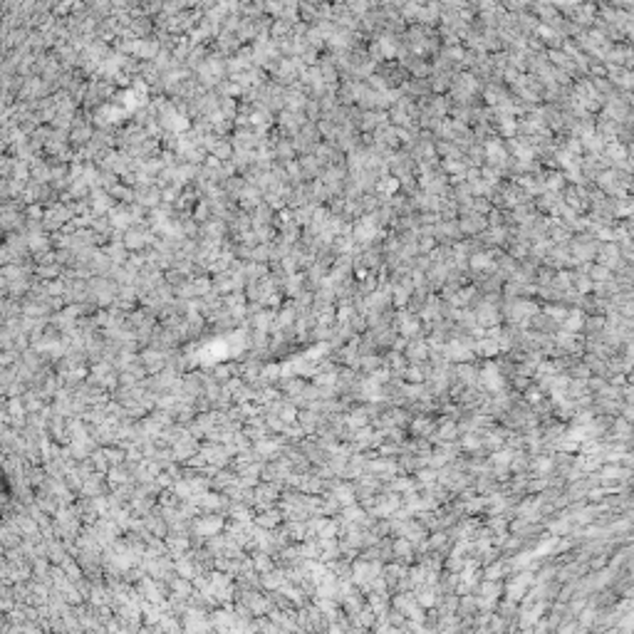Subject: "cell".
Segmentation results:
<instances>
[{
  "label": "cell",
  "instance_id": "6da1fadb",
  "mask_svg": "<svg viewBox=\"0 0 634 634\" xmlns=\"http://www.w3.org/2000/svg\"><path fill=\"white\" fill-rule=\"evenodd\" d=\"M374 577H381V567L377 562H354V567H352V582H357V585H362V587H367Z\"/></svg>",
  "mask_w": 634,
  "mask_h": 634
},
{
  "label": "cell",
  "instance_id": "7a4b0ae2",
  "mask_svg": "<svg viewBox=\"0 0 634 634\" xmlns=\"http://www.w3.org/2000/svg\"><path fill=\"white\" fill-rule=\"evenodd\" d=\"M533 585V575L530 572H520V575H515L510 582H508V602H518V599H523V594L525 590Z\"/></svg>",
  "mask_w": 634,
  "mask_h": 634
},
{
  "label": "cell",
  "instance_id": "3957f363",
  "mask_svg": "<svg viewBox=\"0 0 634 634\" xmlns=\"http://www.w3.org/2000/svg\"><path fill=\"white\" fill-rule=\"evenodd\" d=\"M481 384L488 389V391H501L503 389V374H501V369L496 367V364H486L483 367V372H481Z\"/></svg>",
  "mask_w": 634,
  "mask_h": 634
},
{
  "label": "cell",
  "instance_id": "277c9868",
  "mask_svg": "<svg viewBox=\"0 0 634 634\" xmlns=\"http://www.w3.org/2000/svg\"><path fill=\"white\" fill-rule=\"evenodd\" d=\"M332 498L337 501V506H349V503L357 501V491H354L352 486H347V483H339V486H335V491H332Z\"/></svg>",
  "mask_w": 634,
  "mask_h": 634
},
{
  "label": "cell",
  "instance_id": "5b68a950",
  "mask_svg": "<svg viewBox=\"0 0 634 634\" xmlns=\"http://www.w3.org/2000/svg\"><path fill=\"white\" fill-rule=\"evenodd\" d=\"M312 530H317L320 540L322 538H335L337 535V523L327 520V518H317V520H312Z\"/></svg>",
  "mask_w": 634,
  "mask_h": 634
},
{
  "label": "cell",
  "instance_id": "8992f818",
  "mask_svg": "<svg viewBox=\"0 0 634 634\" xmlns=\"http://www.w3.org/2000/svg\"><path fill=\"white\" fill-rule=\"evenodd\" d=\"M362 399H367V401H381V399H384L381 384H377L374 379H367L362 384Z\"/></svg>",
  "mask_w": 634,
  "mask_h": 634
},
{
  "label": "cell",
  "instance_id": "52a82bcc",
  "mask_svg": "<svg viewBox=\"0 0 634 634\" xmlns=\"http://www.w3.org/2000/svg\"><path fill=\"white\" fill-rule=\"evenodd\" d=\"M396 330L401 332V335H416L419 332V320L416 317H411V315H401L399 320H396Z\"/></svg>",
  "mask_w": 634,
  "mask_h": 634
},
{
  "label": "cell",
  "instance_id": "ba28073f",
  "mask_svg": "<svg viewBox=\"0 0 634 634\" xmlns=\"http://www.w3.org/2000/svg\"><path fill=\"white\" fill-rule=\"evenodd\" d=\"M498 339H493V337H481L478 342H476V352L478 354H483V357H493V354H498Z\"/></svg>",
  "mask_w": 634,
  "mask_h": 634
},
{
  "label": "cell",
  "instance_id": "9c48e42d",
  "mask_svg": "<svg viewBox=\"0 0 634 634\" xmlns=\"http://www.w3.org/2000/svg\"><path fill=\"white\" fill-rule=\"evenodd\" d=\"M439 481H441L444 486H449L451 491H461V488L466 486V476H464V473H454V471H449V473L439 476Z\"/></svg>",
  "mask_w": 634,
  "mask_h": 634
},
{
  "label": "cell",
  "instance_id": "30bf717a",
  "mask_svg": "<svg viewBox=\"0 0 634 634\" xmlns=\"http://www.w3.org/2000/svg\"><path fill=\"white\" fill-rule=\"evenodd\" d=\"M414 597H416V602H419L421 607H434V604L439 602V594H436V590H434L431 585H424Z\"/></svg>",
  "mask_w": 634,
  "mask_h": 634
},
{
  "label": "cell",
  "instance_id": "8fae6325",
  "mask_svg": "<svg viewBox=\"0 0 634 634\" xmlns=\"http://www.w3.org/2000/svg\"><path fill=\"white\" fill-rule=\"evenodd\" d=\"M476 325L478 327H493V325H498V312L493 307H483L478 312V317H476Z\"/></svg>",
  "mask_w": 634,
  "mask_h": 634
},
{
  "label": "cell",
  "instance_id": "7c38bea8",
  "mask_svg": "<svg viewBox=\"0 0 634 634\" xmlns=\"http://www.w3.org/2000/svg\"><path fill=\"white\" fill-rule=\"evenodd\" d=\"M557 548H560V535H550L548 540L538 543V548L533 550V552H535V557H545L550 552H555Z\"/></svg>",
  "mask_w": 634,
  "mask_h": 634
},
{
  "label": "cell",
  "instance_id": "4fadbf2b",
  "mask_svg": "<svg viewBox=\"0 0 634 634\" xmlns=\"http://www.w3.org/2000/svg\"><path fill=\"white\" fill-rule=\"evenodd\" d=\"M426 354H429V344H426L424 339H419V342H411V344H409V349H406V357H409L411 362H421Z\"/></svg>",
  "mask_w": 634,
  "mask_h": 634
},
{
  "label": "cell",
  "instance_id": "5bb4252c",
  "mask_svg": "<svg viewBox=\"0 0 634 634\" xmlns=\"http://www.w3.org/2000/svg\"><path fill=\"white\" fill-rule=\"evenodd\" d=\"M562 322H565V332H577L585 325V315L582 312H570V315H565Z\"/></svg>",
  "mask_w": 634,
  "mask_h": 634
},
{
  "label": "cell",
  "instance_id": "9a60e30c",
  "mask_svg": "<svg viewBox=\"0 0 634 634\" xmlns=\"http://www.w3.org/2000/svg\"><path fill=\"white\" fill-rule=\"evenodd\" d=\"M344 520L347 523H367V513L359 506L349 503V506H344Z\"/></svg>",
  "mask_w": 634,
  "mask_h": 634
},
{
  "label": "cell",
  "instance_id": "2e32d148",
  "mask_svg": "<svg viewBox=\"0 0 634 634\" xmlns=\"http://www.w3.org/2000/svg\"><path fill=\"white\" fill-rule=\"evenodd\" d=\"M394 555L401 557V560H409V557L414 555V543H409L406 538H396V543H394Z\"/></svg>",
  "mask_w": 634,
  "mask_h": 634
},
{
  "label": "cell",
  "instance_id": "e0dca14e",
  "mask_svg": "<svg viewBox=\"0 0 634 634\" xmlns=\"http://www.w3.org/2000/svg\"><path fill=\"white\" fill-rule=\"evenodd\" d=\"M518 513H520L523 520H535L538 513H540V503H538V501H525L523 506L518 508Z\"/></svg>",
  "mask_w": 634,
  "mask_h": 634
},
{
  "label": "cell",
  "instance_id": "ac0fdd59",
  "mask_svg": "<svg viewBox=\"0 0 634 634\" xmlns=\"http://www.w3.org/2000/svg\"><path fill=\"white\" fill-rule=\"evenodd\" d=\"M533 560H535V552H520V555H515V557L508 562V567H513V570H523V567H528Z\"/></svg>",
  "mask_w": 634,
  "mask_h": 634
},
{
  "label": "cell",
  "instance_id": "d6986e66",
  "mask_svg": "<svg viewBox=\"0 0 634 634\" xmlns=\"http://www.w3.org/2000/svg\"><path fill=\"white\" fill-rule=\"evenodd\" d=\"M404 572H406V570H404L401 565H389V567L384 570V575H386V577H384V582H386V585H394V582L404 580Z\"/></svg>",
  "mask_w": 634,
  "mask_h": 634
},
{
  "label": "cell",
  "instance_id": "ffe728a7",
  "mask_svg": "<svg viewBox=\"0 0 634 634\" xmlns=\"http://www.w3.org/2000/svg\"><path fill=\"white\" fill-rule=\"evenodd\" d=\"M456 436V424L454 421H444L439 426V431H436V436L434 439H441V441H451Z\"/></svg>",
  "mask_w": 634,
  "mask_h": 634
},
{
  "label": "cell",
  "instance_id": "44dd1931",
  "mask_svg": "<svg viewBox=\"0 0 634 634\" xmlns=\"http://www.w3.org/2000/svg\"><path fill=\"white\" fill-rule=\"evenodd\" d=\"M506 570H508V562H493V565L486 567V580H501Z\"/></svg>",
  "mask_w": 634,
  "mask_h": 634
},
{
  "label": "cell",
  "instance_id": "7402d4cb",
  "mask_svg": "<svg viewBox=\"0 0 634 634\" xmlns=\"http://www.w3.org/2000/svg\"><path fill=\"white\" fill-rule=\"evenodd\" d=\"M344 424L349 426V429H359V426H367V411H352L347 419H344Z\"/></svg>",
  "mask_w": 634,
  "mask_h": 634
},
{
  "label": "cell",
  "instance_id": "603a6c76",
  "mask_svg": "<svg viewBox=\"0 0 634 634\" xmlns=\"http://www.w3.org/2000/svg\"><path fill=\"white\" fill-rule=\"evenodd\" d=\"M431 429H434V421H431V419H426V416H419L416 421L411 424V431H414L416 436H426Z\"/></svg>",
  "mask_w": 634,
  "mask_h": 634
},
{
  "label": "cell",
  "instance_id": "cb8c5ba5",
  "mask_svg": "<svg viewBox=\"0 0 634 634\" xmlns=\"http://www.w3.org/2000/svg\"><path fill=\"white\" fill-rule=\"evenodd\" d=\"M513 456H515V454H513V451H508V449H506V451H496V454H493V459H491V464L498 466V468H506V466H510Z\"/></svg>",
  "mask_w": 634,
  "mask_h": 634
},
{
  "label": "cell",
  "instance_id": "d4e9b609",
  "mask_svg": "<svg viewBox=\"0 0 634 634\" xmlns=\"http://www.w3.org/2000/svg\"><path fill=\"white\" fill-rule=\"evenodd\" d=\"M372 471H377L379 476L389 478V476L396 471V464H391V461H377V464H372Z\"/></svg>",
  "mask_w": 634,
  "mask_h": 634
},
{
  "label": "cell",
  "instance_id": "484cf974",
  "mask_svg": "<svg viewBox=\"0 0 634 634\" xmlns=\"http://www.w3.org/2000/svg\"><path fill=\"white\" fill-rule=\"evenodd\" d=\"M555 342H557L560 347L570 349V352H575V349H577V342H575V337H572V332H562V335H557Z\"/></svg>",
  "mask_w": 634,
  "mask_h": 634
},
{
  "label": "cell",
  "instance_id": "4316f807",
  "mask_svg": "<svg viewBox=\"0 0 634 634\" xmlns=\"http://www.w3.org/2000/svg\"><path fill=\"white\" fill-rule=\"evenodd\" d=\"M570 518H562V520H557V523H550V533L552 535H565L567 530H570Z\"/></svg>",
  "mask_w": 634,
  "mask_h": 634
},
{
  "label": "cell",
  "instance_id": "83f0119b",
  "mask_svg": "<svg viewBox=\"0 0 634 634\" xmlns=\"http://www.w3.org/2000/svg\"><path fill=\"white\" fill-rule=\"evenodd\" d=\"M533 466H535V471H538V473H543V476H545V473H550V471H552L555 461H552V459H548V456H540V459H535V464H533Z\"/></svg>",
  "mask_w": 634,
  "mask_h": 634
},
{
  "label": "cell",
  "instance_id": "f1b7e54d",
  "mask_svg": "<svg viewBox=\"0 0 634 634\" xmlns=\"http://www.w3.org/2000/svg\"><path fill=\"white\" fill-rule=\"evenodd\" d=\"M391 488H394V491H401V493H409V491H414V483H411V478H394V481H391Z\"/></svg>",
  "mask_w": 634,
  "mask_h": 634
},
{
  "label": "cell",
  "instance_id": "f546056e",
  "mask_svg": "<svg viewBox=\"0 0 634 634\" xmlns=\"http://www.w3.org/2000/svg\"><path fill=\"white\" fill-rule=\"evenodd\" d=\"M416 476H419V481H421V483H426V486H431V483H436V481H439V473H436V468H424V471H419Z\"/></svg>",
  "mask_w": 634,
  "mask_h": 634
},
{
  "label": "cell",
  "instance_id": "4dcf8cb0",
  "mask_svg": "<svg viewBox=\"0 0 634 634\" xmlns=\"http://www.w3.org/2000/svg\"><path fill=\"white\" fill-rule=\"evenodd\" d=\"M459 374H461V379L466 384H476V372H473V367H468V364H459Z\"/></svg>",
  "mask_w": 634,
  "mask_h": 634
},
{
  "label": "cell",
  "instance_id": "1f68e13d",
  "mask_svg": "<svg viewBox=\"0 0 634 634\" xmlns=\"http://www.w3.org/2000/svg\"><path fill=\"white\" fill-rule=\"evenodd\" d=\"M389 377H391V372H389L386 367H381V369H374V372H372V379L377 381V384H384V381H389Z\"/></svg>",
  "mask_w": 634,
  "mask_h": 634
},
{
  "label": "cell",
  "instance_id": "d6a6232c",
  "mask_svg": "<svg viewBox=\"0 0 634 634\" xmlns=\"http://www.w3.org/2000/svg\"><path fill=\"white\" fill-rule=\"evenodd\" d=\"M481 508H486V498H471V501H466V510H481Z\"/></svg>",
  "mask_w": 634,
  "mask_h": 634
},
{
  "label": "cell",
  "instance_id": "836d02e7",
  "mask_svg": "<svg viewBox=\"0 0 634 634\" xmlns=\"http://www.w3.org/2000/svg\"><path fill=\"white\" fill-rule=\"evenodd\" d=\"M406 379H409V381H416V384H419V381L424 379V369H421V367H411V369L406 372Z\"/></svg>",
  "mask_w": 634,
  "mask_h": 634
},
{
  "label": "cell",
  "instance_id": "e575fe53",
  "mask_svg": "<svg viewBox=\"0 0 634 634\" xmlns=\"http://www.w3.org/2000/svg\"><path fill=\"white\" fill-rule=\"evenodd\" d=\"M464 446H466V449H478V446H481L478 434H468V436L464 439Z\"/></svg>",
  "mask_w": 634,
  "mask_h": 634
},
{
  "label": "cell",
  "instance_id": "d590c367",
  "mask_svg": "<svg viewBox=\"0 0 634 634\" xmlns=\"http://www.w3.org/2000/svg\"><path fill=\"white\" fill-rule=\"evenodd\" d=\"M486 444H488L491 449H501V444H503V434H491V436L486 439Z\"/></svg>",
  "mask_w": 634,
  "mask_h": 634
},
{
  "label": "cell",
  "instance_id": "8d00e7d4",
  "mask_svg": "<svg viewBox=\"0 0 634 634\" xmlns=\"http://www.w3.org/2000/svg\"><path fill=\"white\" fill-rule=\"evenodd\" d=\"M548 315H550V317H552V320H557V322H562V320H565V315H567V312H565V310H562V307H550V310H548Z\"/></svg>",
  "mask_w": 634,
  "mask_h": 634
},
{
  "label": "cell",
  "instance_id": "74e56055",
  "mask_svg": "<svg viewBox=\"0 0 634 634\" xmlns=\"http://www.w3.org/2000/svg\"><path fill=\"white\" fill-rule=\"evenodd\" d=\"M444 543H446V535H441V533H436V535L429 538V545H431V548H441Z\"/></svg>",
  "mask_w": 634,
  "mask_h": 634
},
{
  "label": "cell",
  "instance_id": "f35d334b",
  "mask_svg": "<svg viewBox=\"0 0 634 634\" xmlns=\"http://www.w3.org/2000/svg\"><path fill=\"white\" fill-rule=\"evenodd\" d=\"M540 396H543V394H540V389H528V401H530V404H538V401H540Z\"/></svg>",
  "mask_w": 634,
  "mask_h": 634
},
{
  "label": "cell",
  "instance_id": "ab89813d",
  "mask_svg": "<svg viewBox=\"0 0 634 634\" xmlns=\"http://www.w3.org/2000/svg\"><path fill=\"white\" fill-rule=\"evenodd\" d=\"M362 364H364V367H369V369H374V367H379V359L369 354V357H364V359H362Z\"/></svg>",
  "mask_w": 634,
  "mask_h": 634
},
{
  "label": "cell",
  "instance_id": "60d3db41",
  "mask_svg": "<svg viewBox=\"0 0 634 634\" xmlns=\"http://www.w3.org/2000/svg\"><path fill=\"white\" fill-rule=\"evenodd\" d=\"M461 607H464V612H471L476 607V597H466L464 602H461Z\"/></svg>",
  "mask_w": 634,
  "mask_h": 634
},
{
  "label": "cell",
  "instance_id": "b9f144b4",
  "mask_svg": "<svg viewBox=\"0 0 634 634\" xmlns=\"http://www.w3.org/2000/svg\"><path fill=\"white\" fill-rule=\"evenodd\" d=\"M302 424H305V429H312L315 426V416L312 414H302Z\"/></svg>",
  "mask_w": 634,
  "mask_h": 634
},
{
  "label": "cell",
  "instance_id": "7bdbcfd3",
  "mask_svg": "<svg viewBox=\"0 0 634 634\" xmlns=\"http://www.w3.org/2000/svg\"><path fill=\"white\" fill-rule=\"evenodd\" d=\"M592 619H594V612H592V609H585V612H582V624L587 627V624H590Z\"/></svg>",
  "mask_w": 634,
  "mask_h": 634
},
{
  "label": "cell",
  "instance_id": "ee69618b",
  "mask_svg": "<svg viewBox=\"0 0 634 634\" xmlns=\"http://www.w3.org/2000/svg\"><path fill=\"white\" fill-rule=\"evenodd\" d=\"M545 486H548V481H533V483H530V491H543Z\"/></svg>",
  "mask_w": 634,
  "mask_h": 634
},
{
  "label": "cell",
  "instance_id": "f6af8a7d",
  "mask_svg": "<svg viewBox=\"0 0 634 634\" xmlns=\"http://www.w3.org/2000/svg\"><path fill=\"white\" fill-rule=\"evenodd\" d=\"M602 496H604V491H602V488H597V491H590V498H592V501H599Z\"/></svg>",
  "mask_w": 634,
  "mask_h": 634
},
{
  "label": "cell",
  "instance_id": "bcb514c9",
  "mask_svg": "<svg viewBox=\"0 0 634 634\" xmlns=\"http://www.w3.org/2000/svg\"><path fill=\"white\" fill-rule=\"evenodd\" d=\"M473 265H488V260H486V255H481V260H473Z\"/></svg>",
  "mask_w": 634,
  "mask_h": 634
}]
</instances>
